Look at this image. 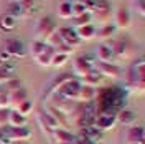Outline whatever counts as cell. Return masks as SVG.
Here are the masks:
<instances>
[{"mask_svg":"<svg viewBox=\"0 0 145 144\" xmlns=\"http://www.w3.org/2000/svg\"><path fill=\"white\" fill-rule=\"evenodd\" d=\"M33 109H35V103H33L31 99H25L22 104H18L17 108H15V111L20 113L23 118H27V116H30V114L33 113Z\"/></svg>","mask_w":145,"mask_h":144,"instance_id":"23","label":"cell"},{"mask_svg":"<svg viewBox=\"0 0 145 144\" xmlns=\"http://www.w3.org/2000/svg\"><path fill=\"white\" fill-rule=\"evenodd\" d=\"M76 35L79 36L81 42H88V40H92L96 36V27L91 23V25H84V27H78L74 28Z\"/></svg>","mask_w":145,"mask_h":144,"instance_id":"18","label":"cell"},{"mask_svg":"<svg viewBox=\"0 0 145 144\" xmlns=\"http://www.w3.org/2000/svg\"><path fill=\"white\" fill-rule=\"evenodd\" d=\"M5 137L10 143H28L31 139V131L27 126L23 127H8L5 129Z\"/></svg>","mask_w":145,"mask_h":144,"instance_id":"3","label":"cell"},{"mask_svg":"<svg viewBox=\"0 0 145 144\" xmlns=\"http://www.w3.org/2000/svg\"><path fill=\"white\" fill-rule=\"evenodd\" d=\"M56 32H58V35L63 38L64 45H68L71 50H76V48H79L81 46V40H79V36L76 35V32H74V28L72 27H61V28H56Z\"/></svg>","mask_w":145,"mask_h":144,"instance_id":"6","label":"cell"},{"mask_svg":"<svg viewBox=\"0 0 145 144\" xmlns=\"http://www.w3.org/2000/svg\"><path fill=\"white\" fill-rule=\"evenodd\" d=\"M117 124V118L116 114H112V113H101L97 116L94 118V129L96 131H99V133H106V131H110V129H114Z\"/></svg>","mask_w":145,"mask_h":144,"instance_id":"2","label":"cell"},{"mask_svg":"<svg viewBox=\"0 0 145 144\" xmlns=\"http://www.w3.org/2000/svg\"><path fill=\"white\" fill-rule=\"evenodd\" d=\"M117 121L122 123L124 126H135V121H137V114L132 111V109H120L117 116Z\"/></svg>","mask_w":145,"mask_h":144,"instance_id":"17","label":"cell"},{"mask_svg":"<svg viewBox=\"0 0 145 144\" xmlns=\"http://www.w3.org/2000/svg\"><path fill=\"white\" fill-rule=\"evenodd\" d=\"M79 88H81V83L78 80H69L68 83H64L59 90L56 91L63 99H68V101H76L78 99V93H79Z\"/></svg>","mask_w":145,"mask_h":144,"instance_id":"4","label":"cell"},{"mask_svg":"<svg viewBox=\"0 0 145 144\" xmlns=\"http://www.w3.org/2000/svg\"><path fill=\"white\" fill-rule=\"evenodd\" d=\"M112 20H114V27H116V30H127V28H130V25H132L130 10L119 7V9L114 12Z\"/></svg>","mask_w":145,"mask_h":144,"instance_id":"7","label":"cell"},{"mask_svg":"<svg viewBox=\"0 0 145 144\" xmlns=\"http://www.w3.org/2000/svg\"><path fill=\"white\" fill-rule=\"evenodd\" d=\"M59 144H72V143H59Z\"/></svg>","mask_w":145,"mask_h":144,"instance_id":"39","label":"cell"},{"mask_svg":"<svg viewBox=\"0 0 145 144\" xmlns=\"http://www.w3.org/2000/svg\"><path fill=\"white\" fill-rule=\"evenodd\" d=\"M96 144H101V143H96Z\"/></svg>","mask_w":145,"mask_h":144,"instance_id":"41","label":"cell"},{"mask_svg":"<svg viewBox=\"0 0 145 144\" xmlns=\"http://www.w3.org/2000/svg\"><path fill=\"white\" fill-rule=\"evenodd\" d=\"M5 93V88H3V85H0V94H3Z\"/></svg>","mask_w":145,"mask_h":144,"instance_id":"37","label":"cell"},{"mask_svg":"<svg viewBox=\"0 0 145 144\" xmlns=\"http://www.w3.org/2000/svg\"><path fill=\"white\" fill-rule=\"evenodd\" d=\"M43 48H45V43L43 42H38V40H31V43H30V55L35 58V56H38V55L43 52Z\"/></svg>","mask_w":145,"mask_h":144,"instance_id":"29","label":"cell"},{"mask_svg":"<svg viewBox=\"0 0 145 144\" xmlns=\"http://www.w3.org/2000/svg\"><path fill=\"white\" fill-rule=\"evenodd\" d=\"M17 27V17H12L10 13H5L3 17L0 18V28L5 32H12Z\"/></svg>","mask_w":145,"mask_h":144,"instance_id":"22","label":"cell"},{"mask_svg":"<svg viewBox=\"0 0 145 144\" xmlns=\"http://www.w3.org/2000/svg\"><path fill=\"white\" fill-rule=\"evenodd\" d=\"M91 17H92V22H96L99 27H104V25H110L112 12L104 2H96L94 9L91 10Z\"/></svg>","mask_w":145,"mask_h":144,"instance_id":"1","label":"cell"},{"mask_svg":"<svg viewBox=\"0 0 145 144\" xmlns=\"http://www.w3.org/2000/svg\"><path fill=\"white\" fill-rule=\"evenodd\" d=\"M102 76H101L97 71H92L89 73V75H86V76H82L81 80H79V83H81L82 86H89V88H97V86H101L102 85Z\"/></svg>","mask_w":145,"mask_h":144,"instance_id":"15","label":"cell"},{"mask_svg":"<svg viewBox=\"0 0 145 144\" xmlns=\"http://www.w3.org/2000/svg\"><path fill=\"white\" fill-rule=\"evenodd\" d=\"M132 7H134V10H135L140 17H144V13H145V3H144V0H134V2H132Z\"/></svg>","mask_w":145,"mask_h":144,"instance_id":"32","label":"cell"},{"mask_svg":"<svg viewBox=\"0 0 145 144\" xmlns=\"http://www.w3.org/2000/svg\"><path fill=\"white\" fill-rule=\"evenodd\" d=\"M71 10H72V18H76V17H79V15H82V13H86V12H89V9L84 3H79V2L71 3Z\"/></svg>","mask_w":145,"mask_h":144,"instance_id":"30","label":"cell"},{"mask_svg":"<svg viewBox=\"0 0 145 144\" xmlns=\"http://www.w3.org/2000/svg\"><path fill=\"white\" fill-rule=\"evenodd\" d=\"M53 55H54L53 48H50V46L45 45L43 52L38 55V56H35L33 60H35L40 66H43V68H50V66H51V58H53Z\"/></svg>","mask_w":145,"mask_h":144,"instance_id":"14","label":"cell"},{"mask_svg":"<svg viewBox=\"0 0 145 144\" xmlns=\"http://www.w3.org/2000/svg\"><path fill=\"white\" fill-rule=\"evenodd\" d=\"M116 33V27L114 25H104V27H99L96 28V36L97 40L101 42H106V40H110Z\"/></svg>","mask_w":145,"mask_h":144,"instance_id":"21","label":"cell"},{"mask_svg":"<svg viewBox=\"0 0 145 144\" xmlns=\"http://www.w3.org/2000/svg\"><path fill=\"white\" fill-rule=\"evenodd\" d=\"M8 111H10V109H0V127L7 126V119H8Z\"/></svg>","mask_w":145,"mask_h":144,"instance_id":"33","label":"cell"},{"mask_svg":"<svg viewBox=\"0 0 145 144\" xmlns=\"http://www.w3.org/2000/svg\"><path fill=\"white\" fill-rule=\"evenodd\" d=\"M96 94H97L96 88H89V86H82V85H81L79 93H78V99H76V101L88 104V103H91L92 99L96 98Z\"/></svg>","mask_w":145,"mask_h":144,"instance_id":"19","label":"cell"},{"mask_svg":"<svg viewBox=\"0 0 145 144\" xmlns=\"http://www.w3.org/2000/svg\"><path fill=\"white\" fill-rule=\"evenodd\" d=\"M54 30V25H53V20L50 17H43L38 20V25H36V38L38 42H43L45 43L46 40H48V36L53 33Z\"/></svg>","mask_w":145,"mask_h":144,"instance_id":"5","label":"cell"},{"mask_svg":"<svg viewBox=\"0 0 145 144\" xmlns=\"http://www.w3.org/2000/svg\"><path fill=\"white\" fill-rule=\"evenodd\" d=\"M72 144H92L91 141H88L86 137H76L74 141H72Z\"/></svg>","mask_w":145,"mask_h":144,"instance_id":"35","label":"cell"},{"mask_svg":"<svg viewBox=\"0 0 145 144\" xmlns=\"http://www.w3.org/2000/svg\"><path fill=\"white\" fill-rule=\"evenodd\" d=\"M94 63H91L88 58H78V60H74V63H72V73L76 75V76H86V75H89L92 70H94Z\"/></svg>","mask_w":145,"mask_h":144,"instance_id":"9","label":"cell"},{"mask_svg":"<svg viewBox=\"0 0 145 144\" xmlns=\"http://www.w3.org/2000/svg\"><path fill=\"white\" fill-rule=\"evenodd\" d=\"M96 60L97 63H112V58H114V52L107 43H101L96 48Z\"/></svg>","mask_w":145,"mask_h":144,"instance_id":"10","label":"cell"},{"mask_svg":"<svg viewBox=\"0 0 145 144\" xmlns=\"http://www.w3.org/2000/svg\"><path fill=\"white\" fill-rule=\"evenodd\" d=\"M144 127L142 126H130L129 131H127V143L129 144H138V143H144Z\"/></svg>","mask_w":145,"mask_h":144,"instance_id":"13","label":"cell"},{"mask_svg":"<svg viewBox=\"0 0 145 144\" xmlns=\"http://www.w3.org/2000/svg\"><path fill=\"white\" fill-rule=\"evenodd\" d=\"M51 137L56 141V144H59V143H72V141L76 139L71 131H68V129H64V127H56V129L53 131V134H51Z\"/></svg>","mask_w":145,"mask_h":144,"instance_id":"16","label":"cell"},{"mask_svg":"<svg viewBox=\"0 0 145 144\" xmlns=\"http://www.w3.org/2000/svg\"><path fill=\"white\" fill-rule=\"evenodd\" d=\"M58 17L63 20H69L72 18V10H71V2H63L58 7Z\"/></svg>","mask_w":145,"mask_h":144,"instance_id":"25","label":"cell"},{"mask_svg":"<svg viewBox=\"0 0 145 144\" xmlns=\"http://www.w3.org/2000/svg\"><path fill=\"white\" fill-rule=\"evenodd\" d=\"M12 144H28V143H12Z\"/></svg>","mask_w":145,"mask_h":144,"instance_id":"38","label":"cell"},{"mask_svg":"<svg viewBox=\"0 0 145 144\" xmlns=\"http://www.w3.org/2000/svg\"><path fill=\"white\" fill-rule=\"evenodd\" d=\"M3 50H5V52L10 55V58H12V56L23 58V56L27 55L25 48H23V45H22L20 42H17V40H8V42L5 43V48H3Z\"/></svg>","mask_w":145,"mask_h":144,"instance_id":"11","label":"cell"},{"mask_svg":"<svg viewBox=\"0 0 145 144\" xmlns=\"http://www.w3.org/2000/svg\"><path fill=\"white\" fill-rule=\"evenodd\" d=\"M13 76H12V73L3 66V65H0V85H5V83H8Z\"/></svg>","mask_w":145,"mask_h":144,"instance_id":"31","label":"cell"},{"mask_svg":"<svg viewBox=\"0 0 145 144\" xmlns=\"http://www.w3.org/2000/svg\"><path fill=\"white\" fill-rule=\"evenodd\" d=\"M7 60H10V55L5 52V50H2L0 52V61H7Z\"/></svg>","mask_w":145,"mask_h":144,"instance_id":"36","label":"cell"},{"mask_svg":"<svg viewBox=\"0 0 145 144\" xmlns=\"http://www.w3.org/2000/svg\"><path fill=\"white\" fill-rule=\"evenodd\" d=\"M74 20V27H84V25H91L92 23V17H91V12H86V13H82L79 17L72 18Z\"/></svg>","mask_w":145,"mask_h":144,"instance_id":"27","label":"cell"},{"mask_svg":"<svg viewBox=\"0 0 145 144\" xmlns=\"http://www.w3.org/2000/svg\"><path fill=\"white\" fill-rule=\"evenodd\" d=\"M69 80H72V75H68V73H64V75H61V76H58V78L53 81V85H51V90H53V93H56V91H58L64 85V83H68Z\"/></svg>","mask_w":145,"mask_h":144,"instance_id":"28","label":"cell"},{"mask_svg":"<svg viewBox=\"0 0 145 144\" xmlns=\"http://www.w3.org/2000/svg\"><path fill=\"white\" fill-rule=\"evenodd\" d=\"M138 144H144V143H138Z\"/></svg>","mask_w":145,"mask_h":144,"instance_id":"40","label":"cell"},{"mask_svg":"<svg viewBox=\"0 0 145 144\" xmlns=\"http://www.w3.org/2000/svg\"><path fill=\"white\" fill-rule=\"evenodd\" d=\"M7 124H8L10 127H23V126H27V118H23L20 113H17L15 109H10Z\"/></svg>","mask_w":145,"mask_h":144,"instance_id":"20","label":"cell"},{"mask_svg":"<svg viewBox=\"0 0 145 144\" xmlns=\"http://www.w3.org/2000/svg\"><path fill=\"white\" fill-rule=\"evenodd\" d=\"M68 61H69V55L56 53V52H54L53 58H51V66H54V68H63Z\"/></svg>","mask_w":145,"mask_h":144,"instance_id":"26","label":"cell"},{"mask_svg":"<svg viewBox=\"0 0 145 144\" xmlns=\"http://www.w3.org/2000/svg\"><path fill=\"white\" fill-rule=\"evenodd\" d=\"M94 71H97L102 78H119L122 75V68L116 63H94Z\"/></svg>","mask_w":145,"mask_h":144,"instance_id":"8","label":"cell"},{"mask_svg":"<svg viewBox=\"0 0 145 144\" xmlns=\"http://www.w3.org/2000/svg\"><path fill=\"white\" fill-rule=\"evenodd\" d=\"M7 96H8L10 109H15L18 104H22L25 99H28L27 91L23 90V88H18V90H15V91H10V93H7Z\"/></svg>","mask_w":145,"mask_h":144,"instance_id":"12","label":"cell"},{"mask_svg":"<svg viewBox=\"0 0 145 144\" xmlns=\"http://www.w3.org/2000/svg\"><path fill=\"white\" fill-rule=\"evenodd\" d=\"M0 109H10V104H8V96H7V93L0 94Z\"/></svg>","mask_w":145,"mask_h":144,"instance_id":"34","label":"cell"},{"mask_svg":"<svg viewBox=\"0 0 145 144\" xmlns=\"http://www.w3.org/2000/svg\"><path fill=\"white\" fill-rule=\"evenodd\" d=\"M45 45H46V46H50V48H53L54 52H56L58 48H61V46L64 45V42H63V38L58 35V32L54 30L53 33L48 36V40L45 42Z\"/></svg>","mask_w":145,"mask_h":144,"instance_id":"24","label":"cell"}]
</instances>
